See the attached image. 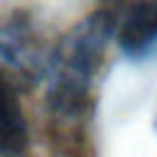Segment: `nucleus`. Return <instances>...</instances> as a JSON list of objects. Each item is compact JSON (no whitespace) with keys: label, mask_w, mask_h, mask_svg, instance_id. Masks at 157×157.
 Wrapping results in <instances>:
<instances>
[{"label":"nucleus","mask_w":157,"mask_h":157,"mask_svg":"<svg viewBox=\"0 0 157 157\" xmlns=\"http://www.w3.org/2000/svg\"><path fill=\"white\" fill-rule=\"evenodd\" d=\"M118 42L123 52L132 56H145L157 47V0L135 2L123 17Z\"/></svg>","instance_id":"1"},{"label":"nucleus","mask_w":157,"mask_h":157,"mask_svg":"<svg viewBox=\"0 0 157 157\" xmlns=\"http://www.w3.org/2000/svg\"><path fill=\"white\" fill-rule=\"evenodd\" d=\"M29 142L27 120L15 86L0 76V157L25 155Z\"/></svg>","instance_id":"2"}]
</instances>
